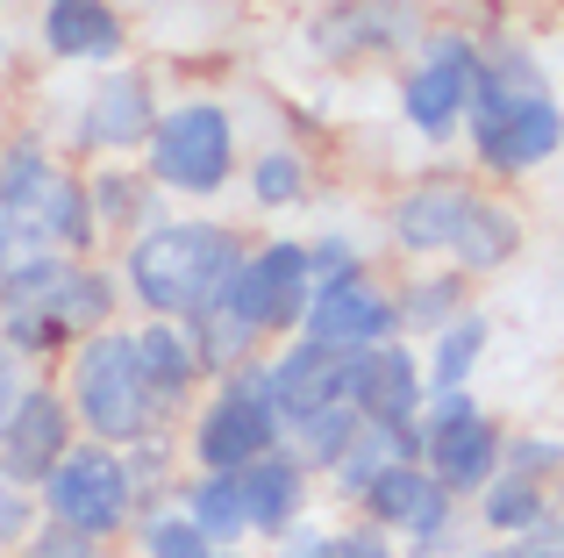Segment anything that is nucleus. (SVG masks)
<instances>
[{
  "label": "nucleus",
  "mask_w": 564,
  "mask_h": 558,
  "mask_svg": "<svg viewBox=\"0 0 564 558\" xmlns=\"http://www.w3.org/2000/svg\"><path fill=\"white\" fill-rule=\"evenodd\" d=\"M471 194H479V180H471L465 165H429V172H414V180H400L393 194L379 201L386 258H400V266H443L457 229H465Z\"/></svg>",
  "instance_id": "14"
},
{
  "label": "nucleus",
  "mask_w": 564,
  "mask_h": 558,
  "mask_svg": "<svg viewBox=\"0 0 564 558\" xmlns=\"http://www.w3.org/2000/svg\"><path fill=\"white\" fill-rule=\"evenodd\" d=\"M315 151L307 143H250L243 151V172H236V194H243L250 215H264V223H286V215H307L315 208Z\"/></svg>",
  "instance_id": "22"
},
{
  "label": "nucleus",
  "mask_w": 564,
  "mask_h": 558,
  "mask_svg": "<svg viewBox=\"0 0 564 558\" xmlns=\"http://www.w3.org/2000/svg\"><path fill=\"white\" fill-rule=\"evenodd\" d=\"M165 108V86L143 57H122L108 72H79V94L65 100L43 137L72 158V165H94V158H137L151 143V122Z\"/></svg>",
  "instance_id": "9"
},
{
  "label": "nucleus",
  "mask_w": 564,
  "mask_h": 558,
  "mask_svg": "<svg viewBox=\"0 0 564 558\" xmlns=\"http://www.w3.org/2000/svg\"><path fill=\"white\" fill-rule=\"evenodd\" d=\"M301 237H307V266H315V279L379 266V258H372V237H365L358 223H315V229H301Z\"/></svg>",
  "instance_id": "34"
},
{
  "label": "nucleus",
  "mask_w": 564,
  "mask_h": 558,
  "mask_svg": "<svg viewBox=\"0 0 564 558\" xmlns=\"http://www.w3.org/2000/svg\"><path fill=\"white\" fill-rule=\"evenodd\" d=\"M557 416H564V387H557Z\"/></svg>",
  "instance_id": "47"
},
{
  "label": "nucleus",
  "mask_w": 564,
  "mask_h": 558,
  "mask_svg": "<svg viewBox=\"0 0 564 558\" xmlns=\"http://www.w3.org/2000/svg\"><path fill=\"white\" fill-rule=\"evenodd\" d=\"M14 558H115V545H94V537L65 530V523H36V530H29V545L14 551Z\"/></svg>",
  "instance_id": "37"
},
{
  "label": "nucleus",
  "mask_w": 564,
  "mask_h": 558,
  "mask_svg": "<svg viewBox=\"0 0 564 558\" xmlns=\"http://www.w3.org/2000/svg\"><path fill=\"white\" fill-rule=\"evenodd\" d=\"M207 558H264V551H258V545H215Z\"/></svg>",
  "instance_id": "42"
},
{
  "label": "nucleus",
  "mask_w": 564,
  "mask_h": 558,
  "mask_svg": "<svg viewBox=\"0 0 564 558\" xmlns=\"http://www.w3.org/2000/svg\"><path fill=\"white\" fill-rule=\"evenodd\" d=\"M86 201H94V223H100V237H108V251L129 244L137 229H151L158 215L172 208L137 158H94V165H86Z\"/></svg>",
  "instance_id": "23"
},
{
  "label": "nucleus",
  "mask_w": 564,
  "mask_h": 558,
  "mask_svg": "<svg viewBox=\"0 0 564 558\" xmlns=\"http://www.w3.org/2000/svg\"><path fill=\"white\" fill-rule=\"evenodd\" d=\"M522 251H529V215H522V201H514L508 186H479V194H471V208H465V229H457V244H451V258H443V266H457L471 287H486V279H500V272L522 266Z\"/></svg>",
  "instance_id": "19"
},
{
  "label": "nucleus",
  "mask_w": 564,
  "mask_h": 558,
  "mask_svg": "<svg viewBox=\"0 0 564 558\" xmlns=\"http://www.w3.org/2000/svg\"><path fill=\"white\" fill-rule=\"evenodd\" d=\"M307 293H315V266H307L301 229H250V251L236 266V279L221 287V308L236 322H250L264 344H279V336L301 330Z\"/></svg>",
  "instance_id": "13"
},
{
  "label": "nucleus",
  "mask_w": 564,
  "mask_h": 558,
  "mask_svg": "<svg viewBox=\"0 0 564 558\" xmlns=\"http://www.w3.org/2000/svg\"><path fill=\"white\" fill-rule=\"evenodd\" d=\"M465 172L479 186H522L564 158V100L522 36L479 43V94L465 115Z\"/></svg>",
  "instance_id": "1"
},
{
  "label": "nucleus",
  "mask_w": 564,
  "mask_h": 558,
  "mask_svg": "<svg viewBox=\"0 0 564 558\" xmlns=\"http://www.w3.org/2000/svg\"><path fill=\"white\" fill-rule=\"evenodd\" d=\"M557 301H564V258H557Z\"/></svg>",
  "instance_id": "44"
},
{
  "label": "nucleus",
  "mask_w": 564,
  "mask_h": 558,
  "mask_svg": "<svg viewBox=\"0 0 564 558\" xmlns=\"http://www.w3.org/2000/svg\"><path fill=\"white\" fill-rule=\"evenodd\" d=\"M479 29L465 22H429L422 43L393 65V122L422 151H457L471 94H479Z\"/></svg>",
  "instance_id": "7"
},
{
  "label": "nucleus",
  "mask_w": 564,
  "mask_h": 558,
  "mask_svg": "<svg viewBox=\"0 0 564 558\" xmlns=\"http://www.w3.org/2000/svg\"><path fill=\"white\" fill-rule=\"evenodd\" d=\"M0 8H14V0H0Z\"/></svg>",
  "instance_id": "48"
},
{
  "label": "nucleus",
  "mask_w": 564,
  "mask_h": 558,
  "mask_svg": "<svg viewBox=\"0 0 564 558\" xmlns=\"http://www.w3.org/2000/svg\"><path fill=\"white\" fill-rule=\"evenodd\" d=\"M186 330H193V344H200L207 379H215V373H236V365H250V358H264V351H272L258 330H250V322H236L221 301H215V308H200V315H193Z\"/></svg>",
  "instance_id": "32"
},
{
  "label": "nucleus",
  "mask_w": 564,
  "mask_h": 558,
  "mask_svg": "<svg viewBox=\"0 0 564 558\" xmlns=\"http://www.w3.org/2000/svg\"><path fill=\"white\" fill-rule=\"evenodd\" d=\"M122 279L108 258H65V251H14L0 272V351L51 373L79 336L122 322Z\"/></svg>",
  "instance_id": "3"
},
{
  "label": "nucleus",
  "mask_w": 564,
  "mask_h": 558,
  "mask_svg": "<svg viewBox=\"0 0 564 558\" xmlns=\"http://www.w3.org/2000/svg\"><path fill=\"white\" fill-rule=\"evenodd\" d=\"M143 502H151V494L137 487V473H129V451L94 444V437H79V444L36 480L43 523H65V530L94 537V545H129Z\"/></svg>",
  "instance_id": "10"
},
{
  "label": "nucleus",
  "mask_w": 564,
  "mask_h": 558,
  "mask_svg": "<svg viewBox=\"0 0 564 558\" xmlns=\"http://www.w3.org/2000/svg\"><path fill=\"white\" fill-rule=\"evenodd\" d=\"M500 473L536 480V487L564 494V422H508V451H500Z\"/></svg>",
  "instance_id": "33"
},
{
  "label": "nucleus",
  "mask_w": 564,
  "mask_h": 558,
  "mask_svg": "<svg viewBox=\"0 0 564 558\" xmlns=\"http://www.w3.org/2000/svg\"><path fill=\"white\" fill-rule=\"evenodd\" d=\"M400 459H422V430H386V422H358V437H350V451L322 473V502L344 508V516H358V502L372 494V480L386 473V465Z\"/></svg>",
  "instance_id": "25"
},
{
  "label": "nucleus",
  "mask_w": 564,
  "mask_h": 558,
  "mask_svg": "<svg viewBox=\"0 0 564 558\" xmlns=\"http://www.w3.org/2000/svg\"><path fill=\"white\" fill-rule=\"evenodd\" d=\"M336 558H400V545L386 530H372L365 516H344L336 523Z\"/></svg>",
  "instance_id": "40"
},
{
  "label": "nucleus",
  "mask_w": 564,
  "mask_h": 558,
  "mask_svg": "<svg viewBox=\"0 0 564 558\" xmlns=\"http://www.w3.org/2000/svg\"><path fill=\"white\" fill-rule=\"evenodd\" d=\"M22 387H29V365L14 358V351H0V422L14 416V401H22Z\"/></svg>",
  "instance_id": "41"
},
{
  "label": "nucleus",
  "mask_w": 564,
  "mask_h": 558,
  "mask_svg": "<svg viewBox=\"0 0 564 558\" xmlns=\"http://www.w3.org/2000/svg\"><path fill=\"white\" fill-rule=\"evenodd\" d=\"M36 51L57 72H108L137 57V22L122 0H36Z\"/></svg>",
  "instance_id": "16"
},
{
  "label": "nucleus",
  "mask_w": 564,
  "mask_h": 558,
  "mask_svg": "<svg viewBox=\"0 0 564 558\" xmlns=\"http://www.w3.org/2000/svg\"><path fill=\"white\" fill-rule=\"evenodd\" d=\"M465 516H471V537H500V545H508V537H529V530H543V523H557V494L536 487V480L494 473L465 502Z\"/></svg>",
  "instance_id": "27"
},
{
  "label": "nucleus",
  "mask_w": 564,
  "mask_h": 558,
  "mask_svg": "<svg viewBox=\"0 0 564 558\" xmlns=\"http://www.w3.org/2000/svg\"><path fill=\"white\" fill-rule=\"evenodd\" d=\"M129 551L137 558H207L215 545L200 537V523L180 508V487H172V494H151V502H143L137 530H129Z\"/></svg>",
  "instance_id": "30"
},
{
  "label": "nucleus",
  "mask_w": 564,
  "mask_h": 558,
  "mask_svg": "<svg viewBox=\"0 0 564 558\" xmlns=\"http://www.w3.org/2000/svg\"><path fill=\"white\" fill-rule=\"evenodd\" d=\"M429 8L422 0H315L301 14V51L322 72H365V65H400L422 43Z\"/></svg>",
  "instance_id": "11"
},
{
  "label": "nucleus",
  "mask_w": 564,
  "mask_h": 558,
  "mask_svg": "<svg viewBox=\"0 0 564 558\" xmlns=\"http://www.w3.org/2000/svg\"><path fill=\"white\" fill-rule=\"evenodd\" d=\"M486 358H494V315H486V308H465V315L443 322L436 336H422L429 387H479Z\"/></svg>",
  "instance_id": "28"
},
{
  "label": "nucleus",
  "mask_w": 564,
  "mask_h": 558,
  "mask_svg": "<svg viewBox=\"0 0 564 558\" xmlns=\"http://www.w3.org/2000/svg\"><path fill=\"white\" fill-rule=\"evenodd\" d=\"M344 365H350V358H336V351L307 344V336H279V344L264 351V379H272L279 416L301 422V416H315V408L344 401Z\"/></svg>",
  "instance_id": "24"
},
{
  "label": "nucleus",
  "mask_w": 564,
  "mask_h": 558,
  "mask_svg": "<svg viewBox=\"0 0 564 558\" xmlns=\"http://www.w3.org/2000/svg\"><path fill=\"white\" fill-rule=\"evenodd\" d=\"M243 151H250L243 108L229 94H207V86H180V94H165L137 165L158 180V194L172 208H221L236 194Z\"/></svg>",
  "instance_id": "5"
},
{
  "label": "nucleus",
  "mask_w": 564,
  "mask_h": 558,
  "mask_svg": "<svg viewBox=\"0 0 564 558\" xmlns=\"http://www.w3.org/2000/svg\"><path fill=\"white\" fill-rule=\"evenodd\" d=\"M36 523H43L36 487H22V480H8V473H0V558H14V551H22Z\"/></svg>",
  "instance_id": "36"
},
{
  "label": "nucleus",
  "mask_w": 564,
  "mask_h": 558,
  "mask_svg": "<svg viewBox=\"0 0 564 558\" xmlns=\"http://www.w3.org/2000/svg\"><path fill=\"white\" fill-rule=\"evenodd\" d=\"M0 137H8V108H0Z\"/></svg>",
  "instance_id": "46"
},
{
  "label": "nucleus",
  "mask_w": 564,
  "mask_h": 558,
  "mask_svg": "<svg viewBox=\"0 0 564 558\" xmlns=\"http://www.w3.org/2000/svg\"><path fill=\"white\" fill-rule=\"evenodd\" d=\"M264 558H336V523H322V516H307V523H293L286 537H272V545H258Z\"/></svg>",
  "instance_id": "39"
},
{
  "label": "nucleus",
  "mask_w": 564,
  "mask_h": 558,
  "mask_svg": "<svg viewBox=\"0 0 564 558\" xmlns=\"http://www.w3.org/2000/svg\"><path fill=\"white\" fill-rule=\"evenodd\" d=\"M180 508L200 523L207 545H250V508H243V473H186Z\"/></svg>",
  "instance_id": "29"
},
{
  "label": "nucleus",
  "mask_w": 564,
  "mask_h": 558,
  "mask_svg": "<svg viewBox=\"0 0 564 558\" xmlns=\"http://www.w3.org/2000/svg\"><path fill=\"white\" fill-rule=\"evenodd\" d=\"M8 258H14V237H8V223H0V272H8Z\"/></svg>",
  "instance_id": "43"
},
{
  "label": "nucleus",
  "mask_w": 564,
  "mask_h": 558,
  "mask_svg": "<svg viewBox=\"0 0 564 558\" xmlns=\"http://www.w3.org/2000/svg\"><path fill=\"white\" fill-rule=\"evenodd\" d=\"M557 530H564V494H557Z\"/></svg>",
  "instance_id": "45"
},
{
  "label": "nucleus",
  "mask_w": 564,
  "mask_h": 558,
  "mask_svg": "<svg viewBox=\"0 0 564 558\" xmlns=\"http://www.w3.org/2000/svg\"><path fill=\"white\" fill-rule=\"evenodd\" d=\"M350 437H358V408H350V401H329V408H315V416L286 422V451H293V459H301L315 480L350 451Z\"/></svg>",
  "instance_id": "31"
},
{
  "label": "nucleus",
  "mask_w": 564,
  "mask_h": 558,
  "mask_svg": "<svg viewBox=\"0 0 564 558\" xmlns=\"http://www.w3.org/2000/svg\"><path fill=\"white\" fill-rule=\"evenodd\" d=\"M414 430H422V465L457 494V502H471V494H479L486 480L500 473L508 422L486 408L479 387H429V401H422V416H414Z\"/></svg>",
  "instance_id": "12"
},
{
  "label": "nucleus",
  "mask_w": 564,
  "mask_h": 558,
  "mask_svg": "<svg viewBox=\"0 0 564 558\" xmlns=\"http://www.w3.org/2000/svg\"><path fill=\"white\" fill-rule=\"evenodd\" d=\"M279 444H286V416L272 401L264 358L236 365V373H215L200 387V401L180 416L186 473H243V465H258Z\"/></svg>",
  "instance_id": "8"
},
{
  "label": "nucleus",
  "mask_w": 564,
  "mask_h": 558,
  "mask_svg": "<svg viewBox=\"0 0 564 558\" xmlns=\"http://www.w3.org/2000/svg\"><path fill=\"white\" fill-rule=\"evenodd\" d=\"M465 558H564V530L557 523H543V530H529V537H471L465 545Z\"/></svg>",
  "instance_id": "38"
},
{
  "label": "nucleus",
  "mask_w": 564,
  "mask_h": 558,
  "mask_svg": "<svg viewBox=\"0 0 564 558\" xmlns=\"http://www.w3.org/2000/svg\"><path fill=\"white\" fill-rule=\"evenodd\" d=\"M243 251H250V223H236V215H221V208H165L151 229L115 244L108 266L122 279L129 315L193 322L200 308L221 301V287L236 279Z\"/></svg>",
  "instance_id": "2"
},
{
  "label": "nucleus",
  "mask_w": 564,
  "mask_h": 558,
  "mask_svg": "<svg viewBox=\"0 0 564 558\" xmlns=\"http://www.w3.org/2000/svg\"><path fill=\"white\" fill-rule=\"evenodd\" d=\"M51 373H57V387H65V401H72L79 437H94V444L129 451L151 430H165V408L151 401V387H143V373H137L129 315L108 322V330H94V336H79Z\"/></svg>",
  "instance_id": "6"
},
{
  "label": "nucleus",
  "mask_w": 564,
  "mask_h": 558,
  "mask_svg": "<svg viewBox=\"0 0 564 558\" xmlns=\"http://www.w3.org/2000/svg\"><path fill=\"white\" fill-rule=\"evenodd\" d=\"M293 336L336 351V358H358V351H372V344H393V336H400L393 279H386L379 266L315 279V293H307V315H301V330H293Z\"/></svg>",
  "instance_id": "15"
},
{
  "label": "nucleus",
  "mask_w": 564,
  "mask_h": 558,
  "mask_svg": "<svg viewBox=\"0 0 564 558\" xmlns=\"http://www.w3.org/2000/svg\"><path fill=\"white\" fill-rule=\"evenodd\" d=\"M129 473H137L143 494H172L186 480V451H180V422L151 430L143 444H129Z\"/></svg>",
  "instance_id": "35"
},
{
  "label": "nucleus",
  "mask_w": 564,
  "mask_h": 558,
  "mask_svg": "<svg viewBox=\"0 0 564 558\" xmlns=\"http://www.w3.org/2000/svg\"><path fill=\"white\" fill-rule=\"evenodd\" d=\"M72 444H79V422H72V401H65V387H57V373H29L14 416L0 422V473L36 487Z\"/></svg>",
  "instance_id": "17"
},
{
  "label": "nucleus",
  "mask_w": 564,
  "mask_h": 558,
  "mask_svg": "<svg viewBox=\"0 0 564 558\" xmlns=\"http://www.w3.org/2000/svg\"><path fill=\"white\" fill-rule=\"evenodd\" d=\"M243 508H250V545H272L293 523L322 516L329 502H322V480L279 444V451H264L258 465H243Z\"/></svg>",
  "instance_id": "21"
},
{
  "label": "nucleus",
  "mask_w": 564,
  "mask_h": 558,
  "mask_svg": "<svg viewBox=\"0 0 564 558\" xmlns=\"http://www.w3.org/2000/svg\"><path fill=\"white\" fill-rule=\"evenodd\" d=\"M344 401L358 408V422H386V430H408L429 401V373H422V344L414 336H393V344H372L344 365Z\"/></svg>",
  "instance_id": "18"
},
{
  "label": "nucleus",
  "mask_w": 564,
  "mask_h": 558,
  "mask_svg": "<svg viewBox=\"0 0 564 558\" xmlns=\"http://www.w3.org/2000/svg\"><path fill=\"white\" fill-rule=\"evenodd\" d=\"M0 223H8L14 251L108 258V237L86 201V165H72L36 122H8L0 137Z\"/></svg>",
  "instance_id": "4"
},
{
  "label": "nucleus",
  "mask_w": 564,
  "mask_h": 558,
  "mask_svg": "<svg viewBox=\"0 0 564 558\" xmlns=\"http://www.w3.org/2000/svg\"><path fill=\"white\" fill-rule=\"evenodd\" d=\"M393 301H400V336H436L443 322H457L465 308H479V287H471L457 266H400L393 279Z\"/></svg>",
  "instance_id": "26"
},
{
  "label": "nucleus",
  "mask_w": 564,
  "mask_h": 558,
  "mask_svg": "<svg viewBox=\"0 0 564 558\" xmlns=\"http://www.w3.org/2000/svg\"><path fill=\"white\" fill-rule=\"evenodd\" d=\"M129 344H137V373H143V387H151V401L165 408V422H180L207 387L193 330L186 322H165V315H129Z\"/></svg>",
  "instance_id": "20"
}]
</instances>
